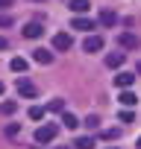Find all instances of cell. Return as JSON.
<instances>
[{
    "instance_id": "obj_10",
    "label": "cell",
    "mask_w": 141,
    "mask_h": 149,
    "mask_svg": "<svg viewBox=\"0 0 141 149\" xmlns=\"http://www.w3.org/2000/svg\"><path fill=\"white\" fill-rule=\"evenodd\" d=\"M100 24H103V26H118V15H115L112 9H103V12H100Z\"/></svg>"
},
{
    "instance_id": "obj_28",
    "label": "cell",
    "mask_w": 141,
    "mask_h": 149,
    "mask_svg": "<svg viewBox=\"0 0 141 149\" xmlns=\"http://www.w3.org/2000/svg\"><path fill=\"white\" fill-rule=\"evenodd\" d=\"M0 97H3V82H0Z\"/></svg>"
},
{
    "instance_id": "obj_5",
    "label": "cell",
    "mask_w": 141,
    "mask_h": 149,
    "mask_svg": "<svg viewBox=\"0 0 141 149\" xmlns=\"http://www.w3.org/2000/svg\"><path fill=\"white\" fill-rule=\"evenodd\" d=\"M41 35H44V26H41L38 21H32V24H27V26H24V38L35 41V38H41Z\"/></svg>"
},
{
    "instance_id": "obj_24",
    "label": "cell",
    "mask_w": 141,
    "mask_h": 149,
    "mask_svg": "<svg viewBox=\"0 0 141 149\" xmlns=\"http://www.w3.org/2000/svg\"><path fill=\"white\" fill-rule=\"evenodd\" d=\"M12 6V0H0V9H9Z\"/></svg>"
},
{
    "instance_id": "obj_3",
    "label": "cell",
    "mask_w": 141,
    "mask_h": 149,
    "mask_svg": "<svg viewBox=\"0 0 141 149\" xmlns=\"http://www.w3.org/2000/svg\"><path fill=\"white\" fill-rule=\"evenodd\" d=\"M18 94H21V97H27V100H32V97H38V88L24 76V79H18Z\"/></svg>"
},
{
    "instance_id": "obj_23",
    "label": "cell",
    "mask_w": 141,
    "mask_h": 149,
    "mask_svg": "<svg viewBox=\"0 0 141 149\" xmlns=\"http://www.w3.org/2000/svg\"><path fill=\"white\" fill-rule=\"evenodd\" d=\"M9 24H12V18H6V15L0 18V26H9Z\"/></svg>"
},
{
    "instance_id": "obj_14",
    "label": "cell",
    "mask_w": 141,
    "mask_h": 149,
    "mask_svg": "<svg viewBox=\"0 0 141 149\" xmlns=\"http://www.w3.org/2000/svg\"><path fill=\"white\" fill-rule=\"evenodd\" d=\"M32 58H35L38 64H50V61H53V53H50V50H35Z\"/></svg>"
},
{
    "instance_id": "obj_17",
    "label": "cell",
    "mask_w": 141,
    "mask_h": 149,
    "mask_svg": "<svg viewBox=\"0 0 141 149\" xmlns=\"http://www.w3.org/2000/svg\"><path fill=\"white\" fill-rule=\"evenodd\" d=\"M44 111H53V114H62V111H65V102H62V100H53V102H47V108H44Z\"/></svg>"
},
{
    "instance_id": "obj_20",
    "label": "cell",
    "mask_w": 141,
    "mask_h": 149,
    "mask_svg": "<svg viewBox=\"0 0 141 149\" xmlns=\"http://www.w3.org/2000/svg\"><path fill=\"white\" fill-rule=\"evenodd\" d=\"M77 149H94V140L91 137H80L77 140Z\"/></svg>"
},
{
    "instance_id": "obj_16",
    "label": "cell",
    "mask_w": 141,
    "mask_h": 149,
    "mask_svg": "<svg viewBox=\"0 0 141 149\" xmlns=\"http://www.w3.org/2000/svg\"><path fill=\"white\" fill-rule=\"evenodd\" d=\"M15 108H18V105H15L12 100H6V102H0V114H3V117H12V114H15Z\"/></svg>"
},
{
    "instance_id": "obj_25",
    "label": "cell",
    "mask_w": 141,
    "mask_h": 149,
    "mask_svg": "<svg viewBox=\"0 0 141 149\" xmlns=\"http://www.w3.org/2000/svg\"><path fill=\"white\" fill-rule=\"evenodd\" d=\"M6 47H9V41H6V38H0V50H6Z\"/></svg>"
},
{
    "instance_id": "obj_26",
    "label": "cell",
    "mask_w": 141,
    "mask_h": 149,
    "mask_svg": "<svg viewBox=\"0 0 141 149\" xmlns=\"http://www.w3.org/2000/svg\"><path fill=\"white\" fill-rule=\"evenodd\" d=\"M135 73H141V58H138V64H135Z\"/></svg>"
},
{
    "instance_id": "obj_1",
    "label": "cell",
    "mask_w": 141,
    "mask_h": 149,
    "mask_svg": "<svg viewBox=\"0 0 141 149\" xmlns=\"http://www.w3.org/2000/svg\"><path fill=\"white\" fill-rule=\"evenodd\" d=\"M56 134H59V126H53V123L35 129V140L38 143H50V140H56Z\"/></svg>"
},
{
    "instance_id": "obj_11",
    "label": "cell",
    "mask_w": 141,
    "mask_h": 149,
    "mask_svg": "<svg viewBox=\"0 0 141 149\" xmlns=\"http://www.w3.org/2000/svg\"><path fill=\"white\" fill-rule=\"evenodd\" d=\"M123 61H126V56H123V53H109V56H106V67H115V70H118Z\"/></svg>"
},
{
    "instance_id": "obj_15",
    "label": "cell",
    "mask_w": 141,
    "mask_h": 149,
    "mask_svg": "<svg viewBox=\"0 0 141 149\" xmlns=\"http://www.w3.org/2000/svg\"><path fill=\"white\" fill-rule=\"evenodd\" d=\"M62 126H65V129H77V126H80V120L70 114V111H65V114H62Z\"/></svg>"
},
{
    "instance_id": "obj_7",
    "label": "cell",
    "mask_w": 141,
    "mask_h": 149,
    "mask_svg": "<svg viewBox=\"0 0 141 149\" xmlns=\"http://www.w3.org/2000/svg\"><path fill=\"white\" fill-rule=\"evenodd\" d=\"M132 82H135V73H118V76H115V85H118L121 91H129Z\"/></svg>"
},
{
    "instance_id": "obj_4",
    "label": "cell",
    "mask_w": 141,
    "mask_h": 149,
    "mask_svg": "<svg viewBox=\"0 0 141 149\" xmlns=\"http://www.w3.org/2000/svg\"><path fill=\"white\" fill-rule=\"evenodd\" d=\"M70 44H74V38L68 32H56L53 35V50H70Z\"/></svg>"
},
{
    "instance_id": "obj_21",
    "label": "cell",
    "mask_w": 141,
    "mask_h": 149,
    "mask_svg": "<svg viewBox=\"0 0 141 149\" xmlns=\"http://www.w3.org/2000/svg\"><path fill=\"white\" fill-rule=\"evenodd\" d=\"M85 126H88V129H97V126H100V117H97V114H88V117H85Z\"/></svg>"
},
{
    "instance_id": "obj_29",
    "label": "cell",
    "mask_w": 141,
    "mask_h": 149,
    "mask_svg": "<svg viewBox=\"0 0 141 149\" xmlns=\"http://www.w3.org/2000/svg\"><path fill=\"white\" fill-rule=\"evenodd\" d=\"M109 149H115V146H109Z\"/></svg>"
},
{
    "instance_id": "obj_27",
    "label": "cell",
    "mask_w": 141,
    "mask_h": 149,
    "mask_svg": "<svg viewBox=\"0 0 141 149\" xmlns=\"http://www.w3.org/2000/svg\"><path fill=\"white\" fill-rule=\"evenodd\" d=\"M135 149H141V137H138V140H135Z\"/></svg>"
},
{
    "instance_id": "obj_13",
    "label": "cell",
    "mask_w": 141,
    "mask_h": 149,
    "mask_svg": "<svg viewBox=\"0 0 141 149\" xmlns=\"http://www.w3.org/2000/svg\"><path fill=\"white\" fill-rule=\"evenodd\" d=\"M118 100H121V105H123V108H132V105L138 102V97H135L132 91H121V97H118Z\"/></svg>"
},
{
    "instance_id": "obj_18",
    "label": "cell",
    "mask_w": 141,
    "mask_h": 149,
    "mask_svg": "<svg viewBox=\"0 0 141 149\" xmlns=\"http://www.w3.org/2000/svg\"><path fill=\"white\" fill-rule=\"evenodd\" d=\"M44 114H47V111H44L41 105H32V108H30V120H41Z\"/></svg>"
},
{
    "instance_id": "obj_6",
    "label": "cell",
    "mask_w": 141,
    "mask_h": 149,
    "mask_svg": "<svg viewBox=\"0 0 141 149\" xmlns=\"http://www.w3.org/2000/svg\"><path fill=\"white\" fill-rule=\"evenodd\" d=\"M82 50H85V53H100V50H103V38H100V35H88V38L82 41Z\"/></svg>"
},
{
    "instance_id": "obj_19",
    "label": "cell",
    "mask_w": 141,
    "mask_h": 149,
    "mask_svg": "<svg viewBox=\"0 0 141 149\" xmlns=\"http://www.w3.org/2000/svg\"><path fill=\"white\" fill-rule=\"evenodd\" d=\"M21 132V123H6V137H15Z\"/></svg>"
},
{
    "instance_id": "obj_22",
    "label": "cell",
    "mask_w": 141,
    "mask_h": 149,
    "mask_svg": "<svg viewBox=\"0 0 141 149\" xmlns=\"http://www.w3.org/2000/svg\"><path fill=\"white\" fill-rule=\"evenodd\" d=\"M118 120H121V123H132L135 117H132V111L126 108V111H121V114H118Z\"/></svg>"
},
{
    "instance_id": "obj_2",
    "label": "cell",
    "mask_w": 141,
    "mask_h": 149,
    "mask_svg": "<svg viewBox=\"0 0 141 149\" xmlns=\"http://www.w3.org/2000/svg\"><path fill=\"white\" fill-rule=\"evenodd\" d=\"M118 47H123V50H138L141 41H138V35H132V32H121V35H118Z\"/></svg>"
},
{
    "instance_id": "obj_12",
    "label": "cell",
    "mask_w": 141,
    "mask_h": 149,
    "mask_svg": "<svg viewBox=\"0 0 141 149\" xmlns=\"http://www.w3.org/2000/svg\"><path fill=\"white\" fill-rule=\"evenodd\" d=\"M9 67H12L15 73H27V67H30V61H27V58H21V56H15V58L9 61Z\"/></svg>"
},
{
    "instance_id": "obj_8",
    "label": "cell",
    "mask_w": 141,
    "mask_h": 149,
    "mask_svg": "<svg viewBox=\"0 0 141 149\" xmlns=\"http://www.w3.org/2000/svg\"><path fill=\"white\" fill-rule=\"evenodd\" d=\"M68 6H70V12H74L77 18H85V12H88V6H91V3H88V0H70Z\"/></svg>"
},
{
    "instance_id": "obj_9",
    "label": "cell",
    "mask_w": 141,
    "mask_h": 149,
    "mask_svg": "<svg viewBox=\"0 0 141 149\" xmlns=\"http://www.w3.org/2000/svg\"><path fill=\"white\" fill-rule=\"evenodd\" d=\"M70 26L80 29V32H91V29H94V24H91L88 18H74V21H70Z\"/></svg>"
}]
</instances>
